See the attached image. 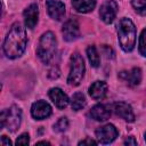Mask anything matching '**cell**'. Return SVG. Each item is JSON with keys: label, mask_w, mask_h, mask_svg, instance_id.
I'll return each mask as SVG.
<instances>
[{"label": "cell", "mask_w": 146, "mask_h": 146, "mask_svg": "<svg viewBox=\"0 0 146 146\" xmlns=\"http://www.w3.org/2000/svg\"><path fill=\"white\" fill-rule=\"evenodd\" d=\"M119 78L130 87L138 86L141 81V70L139 67H133L130 71H122L119 73Z\"/></svg>", "instance_id": "8fae6325"}, {"label": "cell", "mask_w": 146, "mask_h": 146, "mask_svg": "<svg viewBox=\"0 0 146 146\" xmlns=\"http://www.w3.org/2000/svg\"><path fill=\"white\" fill-rule=\"evenodd\" d=\"M84 62L80 54L75 52L71 56V66H70V73L67 76V83L70 86H79L82 81V78L84 75Z\"/></svg>", "instance_id": "5b68a950"}, {"label": "cell", "mask_w": 146, "mask_h": 146, "mask_svg": "<svg viewBox=\"0 0 146 146\" xmlns=\"http://www.w3.org/2000/svg\"><path fill=\"white\" fill-rule=\"evenodd\" d=\"M26 33L24 27L19 23H14L7 33V36L3 42V52L10 58L15 59L23 55L26 48Z\"/></svg>", "instance_id": "6da1fadb"}, {"label": "cell", "mask_w": 146, "mask_h": 146, "mask_svg": "<svg viewBox=\"0 0 146 146\" xmlns=\"http://www.w3.org/2000/svg\"><path fill=\"white\" fill-rule=\"evenodd\" d=\"M87 56H88V59H89L90 65L92 67H98L99 66L100 58H99L98 51H97V49H96L95 46H89L87 48Z\"/></svg>", "instance_id": "d6986e66"}, {"label": "cell", "mask_w": 146, "mask_h": 146, "mask_svg": "<svg viewBox=\"0 0 146 146\" xmlns=\"http://www.w3.org/2000/svg\"><path fill=\"white\" fill-rule=\"evenodd\" d=\"M106 94H107V84L104 81H96L89 88V95L96 100H100L105 98Z\"/></svg>", "instance_id": "2e32d148"}, {"label": "cell", "mask_w": 146, "mask_h": 146, "mask_svg": "<svg viewBox=\"0 0 146 146\" xmlns=\"http://www.w3.org/2000/svg\"><path fill=\"white\" fill-rule=\"evenodd\" d=\"M49 145V143L48 141H39V143H36V145Z\"/></svg>", "instance_id": "4316f807"}, {"label": "cell", "mask_w": 146, "mask_h": 146, "mask_svg": "<svg viewBox=\"0 0 146 146\" xmlns=\"http://www.w3.org/2000/svg\"><path fill=\"white\" fill-rule=\"evenodd\" d=\"M145 140H146V133H145Z\"/></svg>", "instance_id": "83f0119b"}, {"label": "cell", "mask_w": 146, "mask_h": 146, "mask_svg": "<svg viewBox=\"0 0 146 146\" xmlns=\"http://www.w3.org/2000/svg\"><path fill=\"white\" fill-rule=\"evenodd\" d=\"M24 22L25 26L30 30H33L38 23V17H39V8L36 3L30 5L25 10H24Z\"/></svg>", "instance_id": "4fadbf2b"}, {"label": "cell", "mask_w": 146, "mask_h": 146, "mask_svg": "<svg viewBox=\"0 0 146 146\" xmlns=\"http://www.w3.org/2000/svg\"><path fill=\"white\" fill-rule=\"evenodd\" d=\"M87 104V100H86V97L82 92H75L73 96H72V99H71V107L73 111H80L81 108H83Z\"/></svg>", "instance_id": "ac0fdd59"}, {"label": "cell", "mask_w": 146, "mask_h": 146, "mask_svg": "<svg viewBox=\"0 0 146 146\" xmlns=\"http://www.w3.org/2000/svg\"><path fill=\"white\" fill-rule=\"evenodd\" d=\"M72 6L79 13H89L96 7V0H72Z\"/></svg>", "instance_id": "e0dca14e"}, {"label": "cell", "mask_w": 146, "mask_h": 146, "mask_svg": "<svg viewBox=\"0 0 146 146\" xmlns=\"http://www.w3.org/2000/svg\"><path fill=\"white\" fill-rule=\"evenodd\" d=\"M31 114L35 120H43L51 114V107L44 100H38L32 104Z\"/></svg>", "instance_id": "ba28073f"}, {"label": "cell", "mask_w": 146, "mask_h": 146, "mask_svg": "<svg viewBox=\"0 0 146 146\" xmlns=\"http://www.w3.org/2000/svg\"><path fill=\"white\" fill-rule=\"evenodd\" d=\"M62 33H63V38L64 40L71 42L74 41L79 38L80 35V29H79V24L75 19H70L67 21L62 29Z\"/></svg>", "instance_id": "30bf717a"}, {"label": "cell", "mask_w": 146, "mask_h": 146, "mask_svg": "<svg viewBox=\"0 0 146 146\" xmlns=\"http://www.w3.org/2000/svg\"><path fill=\"white\" fill-rule=\"evenodd\" d=\"M117 3L114 0H107L105 1L99 9V16L103 19V22H105L106 24H110L114 21L116 13H117Z\"/></svg>", "instance_id": "8992f818"}, {"label": "cell", "mask_w": 146, "mask_h": 146, "mask_svg": "<svg viewBox=\"0 0 146 146\" xmlns=\"http://www.w3.org/2000/svg\"><path fill=\"white\" fill-rule=\"evenodd\" d=\"M138 49H139V54L143 57H146V29H144L140 33Z\"/></svg>", "instance_id": "44dd1931"}, {"label": "cell", "mask_w": 146, "mask_h": 146, "mask_svg": "<svg viewBox=\"0 0 146 146\" xmlns=\"http://www.w3.org/2000/svg\"><path fill=\"white\" fill-rule=\"evenodd\" d=\"M1 145L2 146H9V145H11V141L9 138H7V136H2L1 137Z\"/></svg>", "instance_id": "cb8c5ba5"}, {"label": "cell", "mask_w": 146, "mask_h": 146, "mask_svg": "<svg viewBox=\"0 0 146 146\" xmlns=\"http://www.w3.org/2000/svg\"><path fill=\"white\" fill-rule=\"evenodd\" d=\"M117 38L121 48L124 51H131L136 44V27L131 19L123 17L117 25Z\"/></svg>", "instance_id": "7a4b0ae2"}, {"label": "cell", "mask_w": 146, "mask_h": 146, "mask_svg": "<svg viewBox=\"0 0 146 146\" xmlns=\"http://www.w3.org/2000/svg\"><path fill=\"white\" fill-rule=\"evenodd\" d=\"M90 115L94 120L96 121H105L110 117L111 115V108L108 105L105 104H97L95 105L91 111H90Z\"/></svg>", "instance_id": "9a60e30c"}, {"label": "cell", "mask_w": 146, "mask_h": 146, "mask_svg": "<svg viewBox=\"0 0 146 146\" xmlns=\"http://www.w3.org/2000/svg\"><path fill=\"white\" fill-rule=\"evenodd\" d=\"M56 38L51 32H46L41 35L36 48V54L44 64H48L54 58L56 54Z\"/></svg>", "instance_id": "3957f363"}, {"label": "cell", "mask_w": 146, "mask_h": 146, "mask_svg": "<svg viewBox=\"0 0 146 146\" xmlns=\"http://www.w3.org/2000/svg\"><path fill=\"white\" fill-rule=\"evenodd\" d=\"M124 145H137V140L133 137H128L124 140Z\"/></svg>", "instance_id": "d4e9b609"}, {"label": "cell", "mask_w": 146, "mask_h": 146, "mask_svg": "<svg viewBox=\"0 0 146 146\" xmlns=\"http://www.w3.org/2000/svg\"><path fill=\"white\" fill-rule=\"evenodd\" d=\"M48 95H49L50 99L52 100V103L55 104L56 107L63 110V108H65L68 105V102H70L68 97H67V95L62 89H59V88H51L49 90Z\"/></svg>", "instance_id": "5bb4252c"}, {"label": "cell", "mask_w": 146, "mask_h": 146, "mask_svg": "<svg viewBox=\"0 0 146 146\" xmlns=\"http://www.w3.org/2000/svg\"><path fill=\"white\" fill-rule=\"evenodd\" d=\"M21 121H22V111L16 105H13L8 110H5L1 112V116H0L1 129L6 127L9 131L14 132L19 128Z\"/></svg>", "instance_id": "277c9868"}, {"label": "cell", "mask_w": 146, "mask_h": 146, "mask_svg": "<svg viewBox=\"0 0 146 146\" xmlns=\"http://www.w3.org/2000/svg\"><path fill=\"white\" fill-rule=\"evenodd\" d=\"M96 137L102 144H110L117 137V130L113 124H105L96 130Z\"/></svg>", "instance_id": "52a82bcc"}, {"label": "cell", "mask_w": 146, "mask_h": 146, "mask_svg": "<svg viewBox=\"0 0 146 146\" xmlns=\"http://www.w3.org/2000/svg\"><path fill=\"white\" fill-rule=\"evenodd\" d=\"M46 7L49 16L55 21H60L65 16V5L58 0H47Z\"/></svg>", "instance_id": "9c48e42d"}, {"label": "cell", "mask_w": 146, "mask_h": 146, "mask_svg": "<svg viewBox=\"0 0 146 146\" xmlns=\"http://www.w3.org/2000/svg\"><path fill=\"white\" fill-rule=\"evenodd\" d=\"M91 144L96 145V144H97V141H95V140H92V139H89V138H87V139H84V140H81V141L79 143V145H91Z\"/></svg>", "instance_id": "484cf974"}, {"label": "cell", "mask_w": 146, "mask_h": 146, "mask_svg": "<svg viewBox=\"0 0 146 146\" xmlns=\"http://www.w3.org/2000/svg\"><path fill=\"white\" fill-rule=\"evenodd\" d=\"M114 113L120 116L121 119L125 120L127 122H133L135 121V114L131 108V106L124 102H117L113 105Z\"/></svg>", "instance_id": "7c38bea8"}, {"label": "cell", "mask_w": 146, "mask_h": 146, "mask_svg": "<svg viewBox=\"0 0 146 146\" xmlns=\"http://www.w3.org/2000/svg\"><path fill=\"white\" fill-rule=\"evenodd\" d=\"M131 5L138 14L144 16L146 15V0H132Z\"/></svg>", "instance_id": "ffe728a7"}, {"label": "cell", "mask_w": 146, "mask_h": 146, "mask_svg": "<svg viewBox=\"0 0 146 146\" xmlns=\"http://www.w3.org/2000/svg\"><path fill=\"white\" fill-rule=\"evenodd\" d=\"M68 128V120L66 117H60L54 125V130L57 132H64Z\"/></svg>", "instance_id": "7402d4cb"}, {"label": "cell", "mask_w": 146, "mask_h": 146, "mask_svg": "<svg viewBox=\"0 0 146 146\" xmlns=\"http://www.w3.org/2000/svg\"><path fill=\"white\" fill-rule=\"evenodd\" d=\"M30 141V138H29V133H22L17 139H16V144L17 145H27Z\"/></svg>", "instance_id": "603a6c76"}]
</instances>
